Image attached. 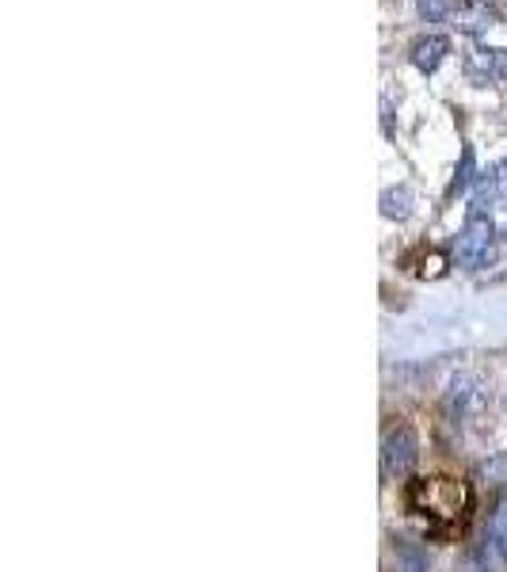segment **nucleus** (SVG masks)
Returning a JSON list of instances; mask_svg holds the SVG:
<instances>
[{"instance_id": "obj_1", "label": "nucleus", "mask_w": 507, "mask_h": 572, "mask_svg": "<svg viewBox=\"0 0 507 572\" xmlns=\"http://www.w3.org/2000/svg\"><path fill=\"white\" fill-rule=\"evenodd\" d=\"M408 507L416 515H428V519H458L465 507V489L450 478H428V481H413L405 493Z\"/></svg>"}, {"instance_id": "obj_2", "label": "nucleus", "mask_w": 507, "mask_h": 572, "mask_svg": "<svg viewBox=\"0 0 507 572\" xmlns=\"http://www.w3.org/2000/svg\"><path fill=\"white\" fill-rule=\"evenodd\" d=\"M496 240L500 237H496L493 217H488L485 211H470L462 233H458V240H454V260L470 271L488 268V263L496 260Z\"/></svg>"}, {"instance_id": "obj_3", "label": "nucleus", "mask_w": 507, "mask_h": 572, "mask_svg": "<svg viewBox=\"0 0 507 572\" xmlns=\"http://www.w3.org/2000/svg\"><path fill=\"white\" fill-rule=\"evenodd\" d=\"M416 462H420V439L408 424H397V428L385 431L382 439V473L385 481H405L413 478Z\"/></svg>"}, {"instance_id": "obj_4", "label": "nucleus", "mask_w": 507, "mask_h": 572, "mask_svg": "<svg viewBox=\"0 0 507 572\" xmlns=\"http://www.w3.org/2000/svg\"><path fill=\"white\" fill-rule=\"evenodd\" d=\"M465 72L477 85H500L507 80V51H493V46H473L465 58Z\"/></svg>"}, {"instance_id": "obj_5", "label": "nucleus", "mask_w": 507, "mask_h": 572, "mask_svg": "<svg viewBox=\"0 0 507 572\" xmlns=\"http://www.w3.org/2000/svg\"><path fill=\"white\" fill-rule=\"evenodd\" d=\"M454 20L462 35H485L488 27H496V8L488 0H465V4H458Z\"/></svg>"}, {"instance_id": "obj_6", "label": "nucleus", "mask_w": 507, "mask_h": 572, "mask_svg": "<svg viewBox=\"0 0 507 572\" xmlns=\"http://www.w3.org/2000/svg\"><path fill=\"white\" fill-rule=\"evenodd\" d=\"M447 54H450V43L442 35H424V38H416L413 43V51H408V61H413L416 69L424 72V77H431L435 69L447 61Z\"/></svg>"}, {"instance_id": "obj_7", "label": "nucleus", "mask_w": 507, "mask_h": 572, "mask_svg": "<svg viewBox=\"0 0 507 572\" xmlns=\"http://www.w3.org/2000/svg\"><path fill=\"white\" fill-rule=\"evenodd\" d=\"M382 217H390V222H405L408 214H413V188H405V183H397V188H385L382 191Z\"/></svg>"}, {"instance_id": "obj_8", "label": "nucleus", "mask_w": 507, "mask_h": 572, "mask_svg": "<svg viewBox=\"0 0 507 572\" xmlns=\"http://www.w3.org/2000/svg\"><path fill=\"white\" fill-rule=\"evenodd\" d=\"M397 572H428V553L416 542H397Z\"/></svg>"}, {"instance_id": "obj_9", "label": "nucleus", "mask_w": 507, "mask_h": 572, "mask_svg": "<svg viewBox=\"0 0 507 572\" xmlns=\"http://www.w3.org/2000/svg\"><path fill=\"white\" fill-rule=\"evenodd\" d=\"M416 12L424 23H442L458 12V0H416Z\"/></svg>"}, {"instance_id": "obj_10", "label": "nucleus", "mask_w": 507, "mask_h": 572, "mask_svg": "<svg viewBox=\"0 0 507 572\" xmlns=\"http://www.w3.org/2000/svg\"><path fill=\"white\" fill-rule=\"evenodd\" d=\"M473 172H477V168H473V149H470V145H465V149H462V165H458L454 183H450V195H462V191L470 188L473 180H477V176H473Z\"/></svg>"}, {"instance_id": "obj_11", "label": "nucleus", "mask_w": 507, "mask_h": 572, "mask_svg": "<svg viewBox=\"0 0 507 572\" xmlns=\"http://www.w3.org/2000/svg\"><path fill=\"white\" fill-rule=\"evenodd\" d=\"M493 542H496V550L504 553V561H507V496H504V504L496 507V519H493Z\"/></svg>"}, {"instance_id": "obj_12", "label": "nucleus", "mask_w": 507, "mask_h": 572, "mask_svg": "<svg viewBox=\"0 0 507 572\" xmlns=\"http://www.w3.org/2000/svg\"><path fill=\"white\" fill-rule=\"evenodd\" d=\"M493 180H496V195L507 199V157L493 168Z\"/></svg>"}, {"instance_id": "obj_13", "label": "nucleus", "mask_w": 507, "mask_h": 572, "mask_svg": "<svg viewBox=\"0 0 507 572\" xmlns=\"http://www.w3.org/2000/svg\"><path fill=\"white\" fill-rule=\"evenodd\" d=\"M504 240H507V225H504Z\"/></svg>"}]
</instances>
